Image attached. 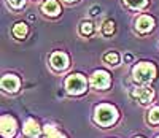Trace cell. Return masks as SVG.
<instances>
[{"label": "cell", "instance_id": "cell-12", "mask_svg": "<svg viewBox=\"0 0 159 138\" xmlns=\"http://www.w3.org/2000/svg\"><path fill=\"white\" fill-rule=\"evenodd\" d=\"M13 35H15L16 38H24L25 35H27V25H25L24 22H18L15 27H13Z\"/></svg>", "mask_w": 159, "mask_h": 138}, {"label": "cell", "instance_id": "cell-20", "mask_svg": "<svg viewBox=\"0 0 159 138\" xmlns=\"http://www.w3.org/2000/svg\"><path fill=\"white\" fill-rule=\"evenodd\" d=\"M48 138H64V136H62V135H59V133L56 132V133H52V135H48Z\"/></svg>", "mask_w": 159, "mask_h": 138}, {"label": "cell", "instance_id": "cell-14", "mask_svg": "<svg viewBox=\"0 0 159 138\" xmlns=\"http://www.w3.org/2000/svg\"><path fill=\"white\" fill-rule=\"evenodd\" d=\"M130 8H143L147 5V0H124Z\"/></svg>", "mask_w": 159, "mask_h": 138}, {"label": "cell", "instance_id": "cell-6", "mask_svg": "<svg viewBox=\"0 0 159 138\" xmlns=\"http://www.w3.org/2000/svg\"><path fill=\"white\" fill-rule=\"evenodd\" d=\"M15 132H16V122H15V119L10 118V116H3L2 118V135L5 138H10V136L15 135Z\"/></svg>", "mask_w": 159, "mask_h": 138}, {"label": "cell", "instance_id": "cell-1", "mask_svg": "<svg viewBox=\"0 0 159 138\" xmlns=\"http://www.w3.org/2000/svg\"><path fill=\"white\" fill-rule=\"evenodd\" d=\"M118 114H116V109L110 105H100L96 109V122H99L100 126L107 127L110 124H113L116 121Z\"/></svg>", "mask_w": 159, "mask_h": 138}, {"label": "cell", "instance_id": "cell-7", "mask_svg": "<svg viewBox=\"0 0 159 138\" xmlns=\"http://www.w3.org/2000/svg\"><path fill=\"white\" fill-rule=\"evenodd\" d=\"M51 65L56 68V70H64L69 65V57L65 56L64 52H54L51 56Z\"/></svg>", "mask_w": 159, "mask_h": 138}, {"label": "cell", "instance_id": "cell-18", "mask_svg": "<svg viewBox=\"0 0 159 138\" xmlns=\"http://www.w3.org/2000/svg\"><path fill=\"white\" fill-rule=\"evenodd\" d=\"M24 2H25V0H10V3L15 7V8H21L24 5Z\"/></svg>", "mask_w": 159, "mask_h": 138}, {"label": "cell", "instance_id": "cell-24", "mask_svg": "<svg viewBox=\"0 0 159 138\" xmlns=\"http://www.w3.org/2000/svg\"><path fill=\"white\" fill-rule=\"evenodd\" d=\"M157 138H159V136H157Z\"/></svg>", "mask_w": 159, "mask_h": 138}, {"label": "cell", "instance_id": "cell-2", "mask_svg": "<svg viewBox=\"0 0 159 138\" xmlns=\"http://www.w3.org/2000/svg\"><path fill=\"white\" fill-rule=\"evenodd\" d=\"M154 75H156V68L153 64H148V62H142L134 68V78L135 81L142 82V84L150 82L154 78Z\"/></svg>", "mask_w": 159, "mask_h": 138}, {"label": "cell", "instance_id": "cell-13", "mask_svg": "<svg viewBox=\"0 0 159 138\" xmlns=\"http://www.w3.org/2000/svg\"><path fill=\"white\" fill-rule=\"evenodd\" d=\"M103 60L107 62V64H110V65H116L118 60H119V56H118L116 52H107L103 56Z\"/></svg>", "mask_w": 159, "mask_h": 138}, {"label": "cell", "instance_id": "cell-3", "mask_svg": "<svg viewBox=\"0 0 159 138\" xmlns=\"http://www.w3.org/2000/svg\"><path fill=\"white\" fill-rule=\"evenodd\" d=\"M65 89L69 91V94L73 95L83 94L86 91V79L81 75H70L65 81Z\"/></svg>", "mask_w": 159, "mask_h": 138}, {"label": "cell", "instance_id": "cell-10", "mask_svg": "<svg viewBox=\"0 0 159 138\" xmlns=\"http://www.w3.org/2000/svg\"><path fill=\"white\" fill-rule=\"evenodd\" d=\"M42 10H43L45 15L56 16V15H59L61 7H59V3L56 2V0H46V2L43 3V7H42Z\"/></svg>", "mask_w": 159, "mask_h": 138}, {"label": "cell", "instance_id": "cell-5", "mask_svg": "<svg viewBox=\"0 0 159 138\" xmlns=\"http://www.w3.org/2000/svg\"><path fill=\"white\" fill-rule=\"evenodd\" d=\"M91 84L94 86L96 89H105L108 87L110 84V75L103 70H99V72H94V75L91 76Z\"/></svg>", "mask_w": 159, "mask_h": 138}, {"label": "cell", "instance_id": "cell-8", "mask_svg": "<svg viewBox=\"0 0 159 138\" xmlns=\"http://www.w3.org/2000/svg\"><path fill=\"white\" fill-rule=\"evenodd\" d=\"M2 87L7 92H15L19 87V79L16 76H13V75H7V76L2 78Z\"/></svg>", "mask_w": 159, "mask_h": 138}, {"label": "cell", "instance_id": "cell-15", "mask_svg": "<svg viewBox=\"0 0 159 138\" xmlns=\"http://www.w3.org/2000/svg\"><path fill=\"white\" fill-rule=\"evenodd\" d=\"M148 119H150V122H153V124H159V106H156V108L151 109L150 114H148Z\"/></svg>", "mask_w": 159, "mask_h": 138}, {"label": "cell", "instance_id": "cell-16", "mask_svg": "<svg viewBox=\"0 0 159 138\" xmlns=\"http://www.w3.org/2000/svg\"><path fill=\"white\" fill-rule=\"evenodd\" d=\"M102 30H103L105 35H111V33L115 32V24H113V21H107V22H105L103 27H102Z\"/></svg>", "mask_w": 159, "mask_h": 138}, {"label": "cell", "instance_id": "cell-19", "mask_svg": "<svg viewBox=\"0 0 159 138\" xmlns=\"http://www.w3.org/2000/svg\"><path fill=\"white\" fill-rule=\"evenodd\" d=\"M45 133L46 135H52V133H56V129L52 127V126H46L45 127Z\"/></svg>", "mask_w": 159, "mask_h": 138}, {"label": "cell", "instance_id": "cell-11", "mask_svg": "<svg viewBox=\"0 0 159 138\" xmlns=\"http://www.w3.org/2000/svg\"><path fill=\"white\" fill-rule=\"evenodd\" d=\"M24 133L30 136V138H37L40 135V127H38V124L34 121V119H29L27 122H25V126H24Z\"/></svg>", "mask_w": 159, "mask_h": 138}, {"label": "cell", "instance_id": "cell-17", "mask_svg": "<svg viewBox=\"0 0 159 138\" xmlns=\"http://www.w3.org/2000/svg\"><path fill=\"white\" fill-rule=\"evenodd\" d=\"M81 33H83V35L92 33V24H91V22H83V24H81Z\"/></svg>", "mask_w": 159, "mask_h": 138}, {"label": "cell", "instance_id": "cell-23", "mask_svg": "<svg viewBox=\"0 0 159 138\" xmlns=\"http://www.w3.org/2000/svg\"><path fill=\"white\" fill-rule=\"evenodd\" d=\"M137 138H142V136H137Z\"/></svg>", "mask_w": 159, "mask_h": 138}, {"label": "cell", "instance_id": "cell-4", "mask_svg": "<svg viewBox=\"0 0 159 138\" xmlns=\"http://www.w3.org/2000/svg\"><path fill=\"white\" fill-rule=\"evenodd\" d=\"M132 95V99H135L137 102H140L142 105H147L153 100V91L148 89V87H135V89H132L130 92Z\"/></svg>", "mask_w": 159, "mask_h": 138}, {"label": "cell", "instance_id": "cell-9", "mask_svg": "<svg viewBox=\"0 0 159 138\" xmlns=\"http://www.w3.org/2000/svg\"><path fill=\"white\" fill-rule=\"evenodd\" d=\"M153 25H154V21H153V18H150V16H142V18H139V21H137V29H139V32H142V33L150 32V30L153 29Z\"/></svg>", "mask_w": 159, "mask_h": 138}, {"label": "cell", "instance_id": "cell-21", "mask_svg": "<svg viewBox=\"0 0 159 138\" xmlns=\"http://www.w3.org/2000/svg\"><path fill=\"white\" fill-rule=\"evenodd\" d=\"M97 10H99V8H97V7H94V8L91 10V15H97Z\"/></svg>", "mask_w": 159, "mask_h": 138}, {"label": "cell", "instance_id": "cell-22", "mask_svg": "<svg viewBox=\"0 0 159 138\" xmlns=\"http://www.w3.org/2000/svg\"><path fill=\"white\" fill-rule=\"evenodd\" d=\"M67 2H73V0H67Z\"/></svg>", "mask_w": 159, "mask_h": 138}]
</instances>
